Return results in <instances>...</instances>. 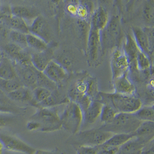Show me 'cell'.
Listing matches in <instances>:
<instances>
[{
  "mask_svg": "<svg viewBox=\"0 0 154 154\" xmlns=\"http://www.w3.org/2000/svg\"><path fill=\"white\" fill-rule=\"evenodd\" d=\"M77 154H97V147L79 146L76 148Z\"/></svg>",
  "mask_w": 154,
  "mask_h": 154,
  "instance_id": "obj_38",
  "label": "cell"
},
{
  "mask_svg": "<svg viewBox=\"0 0 154 154\" xmlns=\"http://www.w3.org/2000/svg\"><path fill=\"white\" fill-rule=\"evenodd\" d=\"M87 52L90 64H97L102 54L100 31L90 28L87 38Z\"/></svg>",
  "mask_w": 154,
  "mask_h": 154,
  "instance_id": "obj_10",
  "label": "cell"
},
{
  "mask_svg": "<svg viewBox=\"0 0 154 154\" xmlns=\"http://www.w3.org/2000/svg\"><path fill=\"white\" fill-rule=\"evenodd\" d=\"M153 147L151 148H149L148 149H144L143 151L142 152V153L141 154H154V150H153Z\"/></svg>",
  "mask_w": 154,
  "mask_h": 154,
  "instance_id": "obj_47",
  "label": "cell"
},
{
  "mask_svg": "<svg viewBox=\"0 0 154 154\" xmlns=\"http://www.w3.org/2000/svg\"><path fill=\"white\" fill-rule=\"evenodd\" d=\"M142 13L145 21L151 23L154 21V0H146L142 9Z\"/></svg>",
  "mask_w": 154,
  "mask_h": 154,
  "instance_id": "obj_36",
  "label": "cell"
},
{
  "mask_svg": "<svg viewBox=\"0 0 154 154\" xmlns=\"http://www.w3.org/2000/svg\"><path fill=\"white\" fill-rule=\"evenodd\" d=\"M118 113L112 105L103 103L99 118L100 121L104 124H109L112 121Z\"/></svg>",
  "mask_w": 154,
  "mask_h": 154,
  "instance_id": "obj_30",
  "label": "cell"
},
{
  "mask_svg": "<svg viewBox=\"0 0 154 154\" xmlns=\"http://www.w3.org/2000/svg\"><path fill=\"white\" fill-rule=\"evenodd\" d=\"M146 147V146L144 144L134 137L119 147L118 153L120 154H141Z\"/></svg>",
  "mask_w": 154,
  "mask_h": 154,
  "instance_id": "obj_23",
  "label": "cell"
},
{
  "mask_svg": "<svg viewBox=\"0 0 154 154\" xmlns=\"http://www.w3.org/2000/svg\"><path fill=\"white\" fill-rule=\"evenodd\" d=\"M122 0H114V5L116 6L119 11L122 9Z\"/></svg>",
  "mask_w": 154,
  "mask_h": 154,
  "instance_id": "obj_46",
  "label": "cell"
},
{
  "mask_svg": "<svg viewBox=\"0 0 154 154\" xmlns=\"http://www.w3.org/2000/svg\"><path fill=\"white\" fill-rule=\"evenodd\" d=\"M11 12L12 14L19 17L26 21H32L39 16L38 11L35 8L26 6L16 5L12 7Z\"/></svg>",
  "mask_w": 154,
  "mask_h": 154,
  "instance_id": "obj_22",
  "label": "cell"
},
{
  "mask_svg": "<svg viewBox=\"0 0 154 154\" xmlns=\"http://www.w3.org/2000/svg\"><path fill=\"white\" fill-rule=\"evenodd\" d=\"M17 77L24 86L31 90L37 87V70L32 66H23L14 64Z\"/></svg>",
  "mask_w": 154,
  "mask_h": 154,
  "instance_id": "obj_12",
  "label": "cell"
},
{
  "mask_svg": "<svg viewBox=\"0 0 154 154\" xmlns=\"http://www.w3.org/2000/svg\"><path fill=\"white\" fill-rule=\"evenodd\" d=\"M117 154H119V153H118V152H117Z\"/></svg>",
  "mask_w": 154,
  "mask_h": 154,
  "instance_id": "obj_52",
  "label": "cell"
},
{
  "mask_svg": "<svg viewBox=\"0 0 154 154\" xmlns=\"http://www.w3.org/2000/svg\"><path fill=\"white\" fill-rule=\"evenodd\" d=\"M102 103L112 105L118 112L134 113L142 106L140 99L133 95H125L116 93H99Z\"/></svg>",
  "mask_w": 154,
  "mask_h": 154,
  "instance_id": "obj_1",
  "label": "cell"
},
{
  "mask_svg": "<svg viewBox=\"0 0 154 154\" xmlns=\"http://www.w3.org/2000/svg\"><path fill=\"white\" fill-rule=\"evenodd\" d=\"M88 16V8L80 3L77 6V13L76 16L81 20H86Z\"/></svg>",
  "mask_w": 154,
  "mask_h": 154,
  "instance_id": "obj_40",
  "label": "cell"
},
{
  "mask_svg": "<svg viewBox=\"0 0 154 154\" xmlns=\"http://www.w3.org/2000/svg\"><path fill=\"white\" fill-rule=\"evenodd\" d=\"M135 64L137 69L140 71H146L151 68V59L144 52L140 51L136 56Z\"/></svg>",
  "mask_w": 154,
  "mask_h": 154,
  "instance_id": "obj_32",
  "label": "cell"
},
{
  "mask_svg": "<svg viewBox=\"0 0 154 154\" xmlns=\"http://www.w3.org/2000/svg\"><path fill=\"white\" fill-rule=\"evenodd\" d=\"M26 35L27 34L21 32L11 30L9 33V38L11 40V42L14 43L23 48L26 49L27 48H28L27 44Z\"/></svg>",
  "mask_w": 154,
  "mask_h": 154,
  "instance_id": "obj_34",
  "label": "cell"
},
{
  "mask_svg": "<svg viewBox=\"0 0 154 154\" xmlns=\"http://www.w3.org/2000/svg\"><path fill=\"white\" fill-rule=\"evenodd\" d=\"M37 86L45 88L53 92L57 88L56 84L49 79L43 72L38 71H37Z\"/></svg>",
  "mask_w": 154,
  "mask_h": 154,
  "instance_id": "obj_33",
  "label": "cell"
},
{
  "mask_svg": "<svg viewBox=\"0 0 154 154\" xmlns=\"http://www.w3.org/2000/svg\"><path fill=\"white\" fill-rule=\"evenodd\" d=\"M133 37L140 51L151 57L154 50V28L152 27L141 28L133 27Z\"/></svg>",
  "mask_w": 154,
  "mask_h": 154,
  "instance_id": "obj_7",
  "label": "cell"
},
{
  "mask_svg": "<svg viewBox=\"0 0 154 154\" xmlns=\"http://www.w3.org/2000/svg\"><path fill=\"white\" fill-rule=\"evenodd\" d=\"M51 60H53L52 53L48 49L40 52H35L31 54V64L38 71L43 72Z\"/></svg>",
  "mask_w": 154,
  "mask_h": 154,
  "instance_id": "obj_18",
  "label": "cell"
},
{
  "mask_svg": "<svg viewBox=\"0 0 154 154\" xmlns=\"http://www.w3.org/2000/svg\"><path fill=\"white\" fill-rule=\"evenodd\" d=\"M0 141L4 148L10 151L24 154H34L36 151L34 148L14 136L0 133Z\"/></svg>",
  "mask_w": 154,
  "mask_h": 154,
  "instance_id": "obj_8",
  "label": "cell"
},
{
  "mask_svg": "<svg viewBox=\"0 0 154 154\" xmlns=\"http://www.w3.org/2000/svg\"><path fill=\"white\" fill-rule=\"evenodd\" d=\"M26 37L27 47L36 52H43L48 49V43L41 38L31 33L27 34Z\"/></svg>",
  "mask_w": 154,
  "mask_h": 154,
  "instance_id": "obj_26",
  "label": "cell"
},
{
  "mask_svg": "<svg viewBox=\"0 0 154 154\" xmlns=\"http://www.w3.org/2000/svg\"><path fill=\"white\" fill-rule=\"evenodd\" d=\"M4 16L9 27L11 30L19 31L26 34L29 33V26L26 21L12 14L4 15Z\"/></svg>",
  "mask_w": 154,
  "mask_h": 154,
  "instance_id": "obj_25",
  "label": "cell"
},
{
  "mask_svg": "<svg viewBox=\"0 0 154 154\" xmlns=\"http://www.w3.org/2000/svg\"><path fill=\"white\" fill-rule=\"evenodd\" d=\"M134 137V133L113 134L112 136L103 144L107 146L119 148L122 145L125 144L128 140H131Z\"/></svg>",
  "mask_w": 154,
  "mask_h": 154,
  "instance_id": "obj_27",
  "label": "cell"
},
{
  "mask_svg": "<svg viewBox=\"0 0 154 154\" xmlns=\"http://www.w3.org/2000/svg\"><path fill=\"white\" fill-rule=\"evenodd\" d=\"M52 93L53 91L45 88L40 86L36 87L35 89L32 90L33 99L31 103L36 106L38 104L42 103V101L48 98Z\"/></svg>",
  "mask_w": 154,
  "mask_h": 154,
  "instance_id": "obj_31",
  "label": "cell"
},
{
  "mask_svg": "<svg viewBox=\"0 0 154 154\" xmlns=\"http://www.w3.org/2000/svg\"><path fill=\"white\" fill-rule=\"evenodd\" d=\"M17 111V108L8 97L0 94V112L12 114Z\"/></svg>",
  "mask_w": 154,
  "mask_h": 154,
  "instance_id": "obj_35",
  "label": "cell"
},
{
  "mask_svg": "<svg viewBox=\"0 0 154 154\" xmlns=\"http://www.w3.org/2000/svg\"><path fill=\"white\" fill-rule=\"evenodd\" d=\"M134 135V137L147 146L154 140V122H141Z\"/></svg>",
  "mask_w": 154,
  "mask_h": 154,
  "instance_id": "obj_15",
  "label": "cell"
},
{
  "mask_svg": "<svg viewBox=\"0 0 154 154\" xmlns=\"http://www.w3.org/2000/svg\"><path fill=\"white\" fill-rule=\"evenodd\" d=\"M3 55H4V52L1 50V49H0V61H1V60L2 59V57Z\"/></svg>",
  "mask_w": 154,
  "mask_h": 154,
  "instance_id": "obj_50",
  "label": "cell"
},
{
  "mask_svg": "<svg viewBox=\"0 0 154 154\" xmlns=\"http://www.w3.org/2000/svg\"><path fill=\"white\" fill-rule=\"evenodd\" d=\"M103 103L99 100H92L90 104L83 111V119L92 124L96 122L99 118Z\"/></svg>",
  "mask_w": 154,
  "mask_h": 154,
  "instance_id": "obj_21",
  "label": "cell"
},
{
  "mask_svg": "<svg viewBox=\"0 0 154 154\" xmlns=\"http://www.w3.org/2000/svg\"><path fill=\"white\" fill-rule=\"evenodd\" d=\"M32 120L38 122L41 125V130L45 132H53L62 127L60 116L53 107L39 108L32 117Z\"/></svg>",
  "mask_w": 154,
  "mask_h": 154,
  "instance_id": "obj_5",
  "label": "cell"
},
{
  "mask_svg": "<svg viewBox=\"0 0 154 154\" xmlns=\"http://www.w3.org/2000/svg\"><path fill=\"white\" fill-rule=\"evenodd\" d=\"M64 2L66 5H68V4L79 5L80 3V0H64Z\"/></svg>",
  "mask_w": 154,
  "mask_h": 154,
  "instance_id": "obj_45",
  "label": "cell"
},
{
  "mask_svg": "<svg viewBox=\"0 0 154 154\" xmlns=\"http://www.w3.org/2000/svg\"><path fill=\"white\" fill-rule=\"evenodd\" d=\"M97 147L98 149L97 154H117L119 149L118 147L107 146L104 144Z\"/></svg>",
  "mask_w": 154,
  "mask_h": 154,
  "instance_id": "obj_37",
  "label": "cell"
},
{
  "mask_svg": "<svg viewBox=\"0 0 154 154\" xmlns=\"http://www.w3.org/2000/svg\"><path fill=\"white\" fill-rule=\"evenodd\" d=\"M134 113L119 112L112 121L99 128L112 134L134 133L141 124Z\"/></svg>",
  "mask_w": 154,
  "mask_h": 154,
  "instance_id": "obj_3",
  "label": "cell"
},
{
  "mask_svg": "<svg viewBox=\"0 0 154 154\" xmlns=\"http://www.w3.org/2000/svg\"><path fill=\"white\" fill-rule=\"evenodd\" d=\"M60 119L62 127L75 134L79 132L83 120V112L76 102L70 101L68 103Z\"/></svg>",
  "mask_w": 154,
  "mask_h": 154,
  "instance_id": "obj_4",
  "label": "cell"
},
{
  "mask_svg": "<svg viewBox=\"0 0 154 154\" xmlns=\"http://www.w3.org/2000/svg\"><path fill=\"white\" fill-rule=\"evenodd\" d=\"M13 122V116L10 114L0 112V128L6 127Z\"/></svg>",
  "mask_w": 154,
  "mask_h": 154,
  "instance_id": "obj_39",
  "label": "cell"
},
{
  "mask_svg": "<svg viewBox=\"0 0 154 154\" xmlns=\"http://www.w3.org/2000/svg\"><path fill=\"white\" fill-rule=\"evenodd\" d=\"M23 86L18 77L7 80L0 79V89L7 94L16 91Z\"/></svg>",
  "mask_w": 154,
  "mask_h": 154,
  "instance_id": "obj_29",
  "label": "cell"
},
{
  "mask_svg": "<svg viewBox=\"0 0 154 154\" xmlns=\"http://www.w3.org/2000/svg\"><path fill=\"white\" fill-rule=\"evenodd\" d=\"M77 6L78 5H73V4L66 5V12L69 14L76 16V13H77Z\"/></svg>",
  "mask_w": 154,
  "mask_h": 154,
  "instance_id": "obj_42",
  "label": "cell"
},
{
  "mask_svg": "<svg viewBox=\"0 0 154 154\" xmlns=\"http://www.w3.org/2000/svg\"><path fill=\"white\" fill-rule=\"evenodd\" d=\"M109 21L107 11L103 7L97 8L91 16L90 28L100 31L105 27Z\"/></svg>",
  "mask_w": 154,
  "mask_h": 154,
  "instance_id": "obj_17",
  "label": "cell"
},
{
  "mask_svg": "<svg viewBox=\"0 0 154 154\" xmlns=\"http://www.w3.org/2000/svg\"><path fill=\"white\" fill-rule=\"evenodd\" d=\"M52 2L54 3V4H58L59 2L60 1V0H50Z\"/></svg>",
  "mask_w": 154,
  "mask_h": 154,
  "instance_id": "obj_49",
  "label": "cell"
},
{
  "mask_svg": "<svg viewBox=\"0 0 154 154\" xmlns=\"http://www.w3.org/2000/svg\"><path fill=\"white\" fill-rule=\"evenodd\" d=\"M17 77L14 62L4 53L0 61V79L7 80Z\"/></svg>",
  "mask_w": 154,
  "mask_h": 154,
  "instance_id": "obj_19",
  "label": "cell"
},
{
  "mask_svg": "<svg viewBox=\"0 0 154 154\" xmlns=\"http://www.w3.org/2000/svg\"><path fill=\"white\" fill-rule=\"evenodd\" d=\"M121 49L128 57L131 67V65L135 64L136 56L140 51L133 38V36L130 34L126 35Z\"/></svg>",
  "mask_w": 154,
  "mask_h": 154,
  "instance_id": "obj_20",
  "label": "cell"
},
{
  "mask_svg": "<svg viewBox=\"0 0 154 154\" xmlns=\"http://www.w3.org/2000/svg\"><path fill=\"white\" fill-rule=\"evenodd\" d=\"M134 114L137 118L140 120L141 122H154V109L153 105L141 106Z\"/></svg>",
  "mask_w": 154,
  "mask_h": 154,
  "instance_id": "obj_28",
  "label": "cell"
},
{
  "mask_svg": "<svg viewBox=\"0 0 154 154\" xmlns=\"http://www.w3.org/2000/svg\"><path fill=\"white\" fill-rule=\"evenodd\" d=\"M110 65L112 79L128 73L131 68V64L128 57L122 50L119 48L113 49Z\"/></svg>",
  "mask_w": 154,
  "mask_h": 154,
  "instance_id": "obj_9",
  "label": "cell"
},
{
  "mask_svg": "<svg viewBox=\"0 0 154 154\" xmlns=\"http://www.w3.org/2000/svg\"><path fill=\"white\" fill-rule=\"evenodd\" d=\"M5 54L8 56L14 64L28 66H32L31 62V54L24 48L17 45L13 42L8 43L4 47Z\"/></svg>",
  "mask_w": 154,
  "mask_h": 154,
  "instance_id": "obj_11",
  "label": "cell"
},
{
  "mask_svg": "<svg viewBox=\"0 0 154 154\" xmlns=\"http://www.w3.org/2000/svg\"><path fill=\"white\" fill-rule=\"evenodd\" d=\"M27 128L29 131H34L41 129L40 124L34 120H31L29 121L27 124Z\"/></svg>",
  "mask_w": 154,
  "mask_h": 154,
  "instance_id": "obj_41",
  "label": "cell"
},
{
  "mask_svg": "<svg viewBox=\"0 0 154 154\" xmlns=\"http://www.w3.org/2000/svg\"><path fill=\"white\" fill-rule=\"evenodd\" d=\"M8 98L13 101L29 102L33 99L32 91L26 86H21L16 91L7 94Z\"/></svg>",
  "mask_w": 154,
  "mask_h": 154,
  "instance_id": "obj_24",
  "label": "cell"
},
{
  "mask_svg": "<svg viewBox=\"0 0 154 154\" xmlns=\"http://www.w3.org/2000/svg\"><path fill=\"white\" fill-rule=\"evenodd\" d=\"M3 149H4V147H3V145H2V143H1V141H0V154H2Z\"/></svg>",
  "mask_w": 154,
  "mask_h": 154,
  "instance_id": "obj_48",
  "label": "cell"
},
{
  "mask_svg": "<svg viewBox=\"0 0 154 154\" xmlns=\"http://www.w3.org/2000/svg\"><path fill=\"white\" fill-rule=\"evenodd\" d=\"M43 73L56 84L63 81L68 77L65 67L62 64L53 59L49 62Z\"/></svg>",
  "mask_w": 154,
  "mask_h": 154,
  "instance_id": "obj_13",
  "label": "cell"
},
{
  "mask_svg": "<svg viewBox=\"0 0 154 154\" xmlns=\"http://www.w3.org/2000/svg\"><path fill=\"white\" fill-rule=\"evenodd\" d=\"M102 53L109 49L119 48L122 38V28L119 16L115 15L109 19L106 26L100 31Z\"/></svg>",
  "mask_w": 154,
  "mask_h": 154,
  "instance_id": "obj_2",
  "label": "cell"
},
{
  "mask_svg": "<svg viewBox=\"0 0 154 154\" xmlns=\"http://www.w3.org/2000/svg\"><path fill=\"white\" fill-rule=\"evenodd\" d=\"M34 154H61L58 151H46L42 149H38L35 151Z\"/></svg>",
  "mask_w": 154,
  "mask_h": 154,
  "instance_id": "obj_43",
  "label": "cell"
},
{
  "mask_svg": "<svg viewBox=\"0 0 154 154\" xmlns=\"http://www.w3.org/2000/svg\"><path fill=\"white\" fill-rule=\"evenodd\" d=\"M98 1L104 6H110L114 4V0H98Z\"/></svg>",
  "mask_w": 154,
  "mask_h": 154,
  "instance_id": "obj_44",
  "label": "cell"
},
{
  "mask_svg": "<svg viewBox=\"0 0 154 154\" xmlns=\"http://www.w3.org/2000/svg\"><path fill=\"white\" fill-rule=\"evenodd\" d=\"M130 1H131V0H125V2H126V3H128Z\"/></svg>",
  "mask_w": 154,
  "mask_h": 154,
  "instance_id": "obj_51",
  "label": "cell"
},
{
  "mask_svg": "<svg viewBox=\"0 0 154 154\" xmlns=\"http://www.w3.org/2000/svg\"><path fill=\"white\" fill-rule=\"evenodd\" d=\"M28 26L29 33L41 38L48 43L49 42L51 38L50 28L47 21L42 16H38L28 24Z\"/></svg>",
  "mask_w": 154,
  "mask_h": 154,
  "instance_id": "obj_14",
  "label": "cell"
},
{
  "mask_svg": "<svg viewBox=\"0 0 154 154\" xmlns=\"http://www.w3.org/2000/svg\"><path fill=\"white\" fill-rule=\"evenodd\" d=\"M114 93L133 95L136 91V88L131 81L128 78V73L112 79Z\"/></svg>",
  "mask_w": 154,
  "mask_h": 154,
  "instance_id": "obj_16",
  "label": "cell"
},
{
  "mask_svg": "<svg viewBox=\"0 0 154 154\" xmlns=\"http://www.w3.org/2000/svg\"><path fill=\"white\" fill-rule=\"evenodd\" d=\"M75 134L79 146L97 147L105 143L113 134L98 128L79 131Z\"/></svg>",
  "mask_w": 154,
  "mask_h": 154,
  "instance_id": "obj_6",
  "label": "cell"
}]
</instances>
